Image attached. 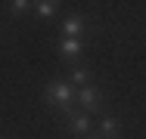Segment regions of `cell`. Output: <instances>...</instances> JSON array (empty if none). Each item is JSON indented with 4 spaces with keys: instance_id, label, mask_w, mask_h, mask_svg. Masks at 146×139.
<instances>
[{
    "instance_id": "4",
    "label": "cell",
    "mask_w": 146,
    "mask_h": 139,
    "mask_svg": "<svg viewBox=\"0 0 146 139\" xmlns=\"http://www.w3.org/2000/svg\"><path fill=\"white\" fill-rule=\"evenodd\" d=\"M59 53L65 56V59H78V56L84 53V43H81L78 37H62V43H59Z\"/></svg>"
},
{
    "instance_id": "2",
    "label": "cell",
    "mask_w": 146,
    "mask_h": 139,
    "mask_svg": "<svg viewBox=\"0 0 146 139\" xmlns=\"http://www.w3.org/2000/svg\"><path fill=\"white\" fill-rule=\"evenodd\" d=\"M75 102L84 108V114H90V111H100V108H103V90L81 87V90H78V96H75Z\"/></svg>"
},
{
    "instance_id": "7",
    "label": "cell",
    "mask_w": 146,
    "mask_h": 139,
    "mask_svg": "<svg viewBox=\"0 0 146 139\" xmlns=\"http://www.w3.org/2000/svg\"><path fill=\"white\" fill-rule=\"evenodd\" d=\"M68 81H72V87H87V81H90V71L84 68V65H75V68L68 71Z\"/></svg>"
},
{
    "instance_id": "5",
    "label": "cell",
    "mask_w": 146,
    "mask_h": 139,
    "mask_svg": "<svg viewBox=\"0 0 146 139\" xmlns=\"http://www.w3.org/2000/svg\"><path fill=\"white\" fill-rule=\"evenodd\" d=\"M62 34H65V37H81V34H84V19H81V16H68V19L62 22Z\"/></svg>"
},
{
    "instance_id": "1",
    "label": "cell",
    "mask_w": 146,
    "mask_h": 139,
    "mask_svg": "<svg viewBox=\"0 0 146 139\" xmlns=\"http://www.w3.org/2000/svg\"><path fill=\"white\" fill-rule=\"evenodd\" d=\"M75 90H72V83L68 81H53L50 87H47V93H44V99H47V105H53L56 111H62V114H68V108H72V102H75Z\"/></svg>"
},
{
    "instance_id": "10",
    "label": "cell",
    "mask_w": 146,
    "mask_h": 139,
    "mask_svg": "<svg viewBox=\"0 0 146 139\" xmlns=\"http://www.w3.org/2000/svg\"><path fill=\"white\" fill-rule=\"evenodd\" d=\"M93 139H103V136H93Z\"/></svg>"
},
{
    "instance_id": "8",
    "label": "cell",
    "mask_w": 146,
    "mask_h": 139,
    "mask_svg": "<svg viewBox=\"0 0 146 139\" xmlns=\"http://www.w3.org/2000/svg\"><path fill=\"white\" fill-rule=\"evenodd\" d=\"M37 6V16L40 19H50V16H56V9H59V3L56 0H40V3H34Z\"/></svg>"
},
{
    "instance_id": "3",
    "label": "cell",
    "mask_w": 146,
    "mask_h": 139,
    "mask_svg": "<svg viewBox=\"0 0 146 139\" xmlns=\"http://www.w3.org/2000/svg\"><path fill=\"white\" fill-rule=\"evenodd\" d=\"M65 127H68L72 136H84V133L90 130V114H68Z\"/></svg>"
},
{
    "instance_id": "9",
    "label": "cell",
    "mask_w": 146,
    "mask_h": 139,
    "mask_svg": "<svg viewBox=\"0 0 146 139\" xmlns=\"http://www.w3.org/2000/svg\"><path fill=\"white\" fill-rule=\"evenodd\" d=\"M28 9H31L28 0H13V3H9V12H13V16H25Z\"/></svg>"
},
{
    "instance_id": "6",
    "label": "cell",
    "mask_w": 146,
    "mask_h": 139,
    "mask_svg": "<svg viewBox=\"0 0 146 139\" xmlns=\"http://www.w3.org/2000/svg\"><path fill=\"white\" fill-rule=\"evenodd\" d=\"M100 136L103 139H121V127L115 117H103L100 121Z\"/></svg>"
}]
</instances>
